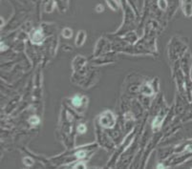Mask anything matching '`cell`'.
Wrapping results in <instances>:
<instances>
[{"label": "cell", "instance_id": "8992f818", "mask_svg": "<svg viewBox=\"0 0 192 169\" xmlns=\"http://www.w3.org/2000/svg\"><path fill=\"white\" fill-rule=\"evenodd\" d=\"M73 32H72V30H70L69 28H65L62 32V36L65 37V38H70L72 37Z\"/></svg>", "mask_w": 192, "mask_h": 169}, {"label": "cell", "instance_id": "4fadbf2b", "mask_svg": "<svg viewBox=\"0 0 192 169\" xmlns=\"http://www.w3.org/2000/svg\"><path fill=\"white\" fill-rule=\"evenodd\" d=\"M75 168H78V167H81V168H85V165L83 163H78L74 166Z\"/></svg>", "mask_w": 192, "mask_h": 169}, {"label": "cell", "instance_id": "277c9868", "mask_svg": "<svg viewBox=\"0 0 192 169\" xmlns=\"http://www.w3.org/2000/svg\"><path fill=\"white\" fill-rule=\"evenodd\" d=\"M162 122H163V117H157L156 119L154 120V123H153V128L154 129H159L161 127V124H162Z\"/></svg>", "mask_w": 192, "mask_h": 169}, {"label": "cell", "instance_id": "7c38bea8", "mask_svg": "<svg viewBox=\"0 0 192 169\" xmlns=\"http://www.w3.org/2000/svg\"><path fill=\"white\" fill-rule=\"evenodd\" d=\"M86 156V153L84 151H79V152H78L77 153V157L78 158V159H81V158H84Z\"/></svg>", "mask_w": 192, "mask_h": 169}, {"label": "cell", "instance_id": "30bf717a", "mask_svg": "<svg viewBox=\"0 0 192 169\" xmlns=\"http://www.w3.org/2000/svg\"><path fill=\"white\" fill-rule=\"evenodd\" d=\"M30 122L32 124H33V125H36V124H38L39 122V119L37 117H33L32 119H30Z\"/></svg>", "mask_w": 192, "mask_h": 169}, {"label": "cell", "instance_id": "7a4b0ae2", "mask_svg": "<svg viewBox=\"0 0 192 169\" xmlns=\"http://www.w3.org/2000/svg\"><path fill=\"white\" fill-rule=\"evenodd\" d=\"M43 40V35H42V32L41 30H38L33 32V37H32V41L33 43H36V44H39L40 42H42Z\"/></svg>", "mask_w": 192, "mask_h": 169}, {"label": "cell", "instance_id": "6da1fadb", "mask_svg": "<svg viewBox=\"0 0 192 169\" xmlns=\"http://www.w3.org/2000/svg\"><path fill=\"white\" fill-rule=\"evenodd\" d=\"M100 124L103 127H113L115 124V117L113 115V113L107 111L105 113H103L100 117Z\"/></svg>", "mask_w": 192, "mask_h": 169}, {"label": "cell", "instance_id": "52a82bcc", "mask_svg": "<svg viewBox=\"0 0 192 169\" xmlns=\"http://www.w3.org/2000/svg\"><path fill=\"white\" fill-rule=\"evenodd\" d=\"M142 92H143L144 95H147V96L152 95V90H151V89H150V87H149V86H147V85H144V86H143V87H142Z\"/></svg>", "mask_w": 192, "mask_h": 169}, {"label": "cell", "instance_id": "3957f363", "mask_svg": "<svg viewBox=\"0 0 192 169\" xmlns=\"http://www.w3.org/2000/svg\"><path fill=\"white\" fill-rule=\"evenodd\" d=\"M85 41V32L83 31H80L78 33V37H77V40H76V44L77 46H81Z\"/></svg>", "mask_w": 192, "mask_h": 169}, {"label": "cell", "instance_id": "9c48e42d", "mask_svg": "<svg viewBox=\"0 0 192 169\" xmlns=\"http://www.w3.org/2000/svg\"><path fill=\"white\" fill-rule=\"evenodd\" d=\"M159 6L161 9L165 10L167 7V3H166V0H159Z\"/></svg>", "mask_w": 192, "mask_h": 169}, {"label": "cell", "instance_id": "ba28073f", "mask_svg": "<svg viewBox=\"0 0 192 169\" xmlns=\"http://www.w3.org/2000/svg\"><path fill=\"white\" fill-rule=\"evenodd\" d=\"M23 162H24V164H25V165H27V166H32V165L33 164V160H32L31 158H29V157L25 158V159L23 160Z\"/></svg>", "mask_w": 192, "mask_h": 169}, {"label": "cell", "instance_id": "5b68a950", "mask_svg": "<svg viewBox=\"0 0 192 169\" xmlns=\"http://www.w3.org/2000/svg\"><path fill=\"white\" fill-rule=\"evenodd\" d=\"M81 102H82V99H81V97H78V96L74 97L73 99H72V103H73V105L76 106V107L80 106V105H81Z\"/></svg>", "mask_w": 192, "mask_h": 169}, {"label": "cell", "instance_id": "5bb4252c", "mask_svg": "<svg viewBox=\"0 0 192 169\" xmlns=\"http://www.w3.org/2000/svg\"><path fill=\"white\" fill-rule=\"evenodd\" d=\"M98 12H100V11H103V6L102 5H99L98 6V9H97Z\"/></svg>", "mask_w": 192, "mask_h": 169}, {"label": "cell", "instance_id": "8fae6325", "mask_svg": "<svg viewBox=\"0 0 192 169\" xmlns=\"http://www.w3.org/2000/svg\"><path fill=\"white\" fill-rule=\"evenodd\" d=\"M78 132L82 134V133H85V131H86V126L83 125V124H80V125L78 127Z\"/></svg>", "mask_w": 192, "mask_h": 169}]
</instances>
